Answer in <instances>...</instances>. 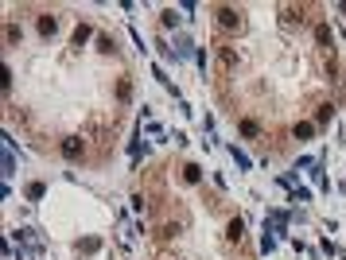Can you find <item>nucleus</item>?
<instances>
[{
	"label": "nucleus",
	"instance_id": "obj_1",
	"mask_svg": "<svg viewBox=\"0 0 346 260\" xmlns=\"http://www.w3.org/2000/svg\"><path fill=\"white\" fill-rule=\"evenodd\" d=\"M214 16H218V24H222L226 31H237V28H241V12H237V8H230V4L214 8Z\"/></svg>",
	"mask_w": 346,
	"mask_h": 260
},
{
	"label": "nucleus",
	"instance_id": "obj_2",
	"mask_svg": "<svg viewBox=\"0 0 346 260\" xmlns=\"http://www.w3.org/2000/svg\"><path fill=\"white\" fill-rule=\"evenodd\" d=\"M58 152H62L66 159H82L86 156V144H82V136H66V140L58 144Z\"/></svg>",
	"mask_w": 346,
	"mask_h": 260
},
{
	"label": "nucleus",
	"instance_id": "obj_3",
	"mask_svg": "<svg viewBox=\"0 0 346 260\" xmlns=\"http://www.w3.org/2000/svg\"><path fill=\"white\" fill-rule=\"evenodd\" d=\"M237 66V51L233 47H218V74H230Z\"/></svg>",
	"mask_w": 346,
	"mask_h": 260
},
{
	"label": "nucleus",
	"instance_id": "obj_4",
	"mask_svg": "<svg viewBox=\"0 0 346 260\" xmlns=\"http://www.w3.org/2000/svg\"><path fill=\"white\" fill-rule=\"evenodd\" d=\"M55 31H58V20H55V16H51V12L39 16V35H55Z\"/></svg>",
	"mask_w": 346,
	"mask_h": 260
},
{
	"label": "nucleus",
	"instance_id": "obj_5",
	"mask_svg": "<svg viewBox=\"0 0 346 260\" xmlns=\"http://www.w3.org/2000/svg\"><path fill=\"white\" fill-rule=\"evenodd\" d=\"M226 237H230V241H241V237H245V225H241V217H233L230 225H226Z\"/></svg>",
	"mask_w": 346,
	"mask_h": 260
},
{
	"label": "nucleus",
	"instance_id": "obj_6",
	"mask_svg": "<svg viewBox=\"0 0 346 260\" xmlns=\"http://www.w3.org/2000/svg\"><path fill=\"white\" fill-rule=\"evenodd\" d=\"M315 43L319 47H331V28H327V24H319V28H315Z\"/></svg>",
	"mask_w": 346,
	"mask_h": 260
},
{
	"label": "nucleus",
	"instance_id": "obj_7",
	"mask_svg": "<svg viewBox=\"0 0 346 260\" xmlns=\"http://www.w3.org/2000/svg\"><path fill=\"white\" fill-rule=\"evenodd\" d=\"M183 179H187V183H199V179H202V171L195 167V163H187V167H183Z\"/></svg>",
	"mask_w": 346,
	"mask_h": 260
},
{
	"label": "nucleus",
	"instance_id": "obj_8",
	"mask_svg": "<svg viewBox=\"0 0 346 260\" xmlns=\"http://www.w3.org/2000/svg\"><path fill=\"white\" fill-rule=\"evenodd\" d=\"M86 39H90V28H86V24H82V28L74 31V47H82V43H86Z\"/></svg>",
	"mask_w": 346,
	"mask_h": 260
},
{
	"label": "nucleus",
	"instance_id": "obj_9",
	"mask_svg": "<svg viewBox=\"0 0 346 260\" xmlns=\"http://www.w3.org/2000/svg\"><path fill=\"white\" fill-rule=\"evenodd\" d=\"M311 132H315V124H296V140H307Z\"/></svg>",
	"mask_w": 346,
	"mask_h": 260
},
{
	"label": "nucleus",
	"instance_id": "obj_10",
	"mask_svg": "<svg viewBox=\"0 0 346 260\" xmlns=\"http://www.w3.org/2000/svg\"><path fill=\"white\" fill-rule=\"evenodd\" d=\"M241 132H245V136H257L261 124H257V120H241Z\"/></svg>",
	"mask_w": 346,
	"mask_h": 260
},
{
	"label": "nucleus",
	"instance_id": "obj_11",
	"mask_svg": "<svg viewBox=\"0 0 346 260\" xmlns=\"http://www.w3.org/2000/svg\"><path fill=\"white\" fill-rule=\"evenodd\" d=\"M28 198H43V183H31V187H28Z\"/></svg>",
	"mask_w": 346,
	"mask_h": 260
}]
</instances>
